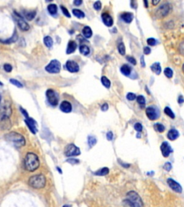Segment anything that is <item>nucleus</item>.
<instances>
[{
  "label": "nucleus",
  "instance_id": "1",
  "mask_svg": "<svg viewBox=\"0 0 184 207\" xmlns=\"http://www.w3.org/2000/svg\"><path fill=\"white\" fill-rule=\"evenodd\" d=\"M24 166L26 170L30 172L36 170L40 166V161L37 155L33 152L27 153L24 161Z\"/></svg>",
  "mask_w": 184,
  "mask_h": 207
},
{
  "label": "nucleus",
  "instance_id": "2",
  "mask_svg": "<svg viewBox=\"0 0 184 207\" xmlns=\"http://www.w3.org/2000/svg\"><path fill=\"white\" fill-rule=\"evenodd\" d=\"M5 139L16 148H21L25 145V139L22 135L15 132H9L5 135Z\"/></svg>",
  "mask_w": 184,
  "mask_h": 207
},
{
  "label": "nucleus",
  "instance_id": "3",
  "mask_svg": "<svg viewBox=\"0 0 184 207\" xmlns=\"http://www.w3.org/2000/svg\"><path fill=\"white\" fill-rule=\"evenodd\" d=\"M28 183L33 189H40L46 186V178L42 174L35 175V176L30 177L29 181H28Z\"/></svg>",
  "mask_w": 184,
  "mask_h": 207
},
{
  "label": "nucleus",
  "instance_id": "4",
  "mask_svg": "<svg viewBox=\"0 0 184 207\" xmlns=\"http://www.w3.org/2000/svg\"><path fill=\"white\" fill-rule=\"evenodd\" d=\"M127 199L132 203L135 207H142L143 204L141 198L135 191H129L127 194Z\"/></svg>",
  "mask_w": 184,
  "mask_h": 207
},
{
  "label": "nucleus",
  "instance_id": "5",
  "mask_svg": "<svg viewBox=\"0 0 184 207\" xmlns=\"http://www.w3.org/2000/svg\"><path fill=\"white\" fill-rule=\"evenodd\" d=\"M81 154L79 148L74 144H69L65 148V155L67 157H74L78 156Z\"/></svg>",
  "mask_w": 184,
  "mask_h": 207
},
{
  "label": "nucleus",
  "instance_id": "6",
  "mask_svg": "<svg viewBox=\"0 0 184 207\" xmlns=\"http://www.w3.org/2000/svg\"><path fill=\"white\" fill-rule=\"evenodd\" d=\"M61 63L57 60H52L46 67V71L50 73H58L61 71Z\"/></svg>",
  "mask_w": 184,
  "mask_h": 207
},
{
  "label": "nucleus",
  "instance_id": "7",
  "mask_svg": "<svg viewBox=\"0 0 184 207\" xmlns=\"http://www.w3.org/2000/svg\"><path fill=\"white\" fill-rule=\"evenodd\" d=\"M170 7L168 4H165V5H161L160 7H158L156 12H155V17L157 19L165 18V17L168 15V13L170 12Z\"/></svg>",
  "mask_w": 184,
  "mask_h": 207
},
{
  "label": "nucleus",
  "instance_id": "8",
  "mask_svg": "<svg viewBox=\"0 0 184 207\" xmlns=\"http://www.w3.org/2000/svg\"><path fill=\"white\" fill-rule=\"evenodd\" d=\"M46 97L48 102L52 106H56L59 104V97L54 90L48 89L46 91Z\"/></svg>",
  "mask_w": 184,
  "mask_h": 207
},
{
  "label": "nucleus",
  "instance_id": "9",
  "mask_svg": "<svg viewBox=\"0 0 184 207\" xmlns=\"http://www.w3.org/2000/svg\"><path fill=\"white\" fill-rule=\"evenodd\" d=\"M167 183H168L169 187H170L173 191L176 192V193H182V191H183V189H182L181 186L180 185L177 181H176V180L173 179V178H168V179L167 180Z\"/></svg>",
  "mask_w": 184,
  "mask_h": 207
},
{
  "label": "nucleus",
  "instance_id": "10",
  "mask_svg": "<svg viewBox=\"0 0 184 207\" xmlns=\"http://www.w3.org/2000/svg\"><path fill=\"white\" fill-rule=\"evenodd\" d=\"M25 121V123L27 124L28 128L30 129V130L33 134H35L37 131V122H35V120H34L33 118L28 117L26 118Z\"/></svg>",
  "mask_w": 184,
  "mask_h": 207
},
{
  "label": "nucleus",
  "instance_id": "11",
  "mask_svg": "<svg viewBox=\"0 0 184 207\" xmlns=\"http://www.w3.org/2000/svg\"><path fill=\"white\" fill-rule=\"evenodd\" d=\"M12 107H11L10 104L5 103L2 105V107L1 114H0V116H7V117H9L11 114H12Z\"/></svg>",
  "mask_w": 184,
  "mask_h": 207
},
{
  "label": "nucleus",
  "instance_id": "12",
  "mask_svg": "<svg viewBox=\"0 0 184 207\" xmlns=\"http://www.w3.org/2000/svg\"><path fill=\"white\" fill-rule=\"evenodd\" d=\"M67 70L71 73H76L79 71V65L74 61H68L65 63Z\"/></svg>",
  "mask_w": 184,
  "mask_h": 207
},
{
  "label": "nucleus",
  "instance_id": "13",
  "mask_svg": "<svg viewBox=\"0 0 184 207\" xmlns=\"http://www.w3.org/2000/svg\"><path fill=\"white\" fill-rule=\"evenodd\" d=\"M160 150L162 152L163 157L168 158L172 152V148L167 142H163L160 146Z\"/></svg>",
  "mask_w": 184,
  "mask_h": 207
},
{
  "label": "nucleus",
  "instance_id": "14",
  "mask_svg": "<svg viewBox=\"0 0 184 207\" xmlns=\"http://www.w3.org/2000/svg\"><path fill=\"white\" fill-rule=\"evenodd\" d=\"M146 114H147V116L149 118V119L151 120H155L157 118V112L156 110L153 107H149L146 109Z\"/></svg>",
  "mask_w": 184,
  "mask_h": 207
},
{
  "label": "nucleus",
  "instance_id": "15",
  "mask_svg": "<svg viewBox=\"0 0 184 207\" xmlns=\"http://www.w3.org/2000/svg\"><path fill=\"white\" fill-rule=\"evenodd\" d=\"M0 125L2 129H9L11 127V122L9 117L0 116Z\"/></svg>",
  "mask_w": 184,
  "mask_h": 207
},
{
  "label": "nucleus",
  "instance_id": "16",
  "mask_svg": "<svg viewBox=\"0 0 184 207\" xmlns=\"http://www.w3.org/2000/svg\"><path fill=\"white\" fill-rule=\"evenodd\" d=\"M101 18H102L103 22H104L105 25H106L107 27L112 26V24H113V19L108 13H103L101 14Z\"/></svg>",
  "mask_w": 184,
  "mask_h": 207
},
{
  "label": "nucleus",
  "instance_id": "17",
  "mask_svg": "<svg viewBox=\"0 0 184 207\" xmlns=\"http://www.w3.org/2000/svg\"><path fill=\"white\" fill-rule=\"evenodd\" d=\"M60 110L65 113H69L72 110V106L69 101H63L60 105Z\"/></svg>",
  "mask_w": 184,
  "mask_h": 207
},
{
  "label": "nucleus",
  "instance_id": "18",
  "mask_svg": "<svg viewBox=\"0 0 184 207\" xmlns=\"http://www.w3.org/2000/svg\"><path fill=\"white\" fill-rule=\"evenodd\" d=\"M17 24L19 27L23 31H27L30 29V25L26 22L23 19H22L21 17H18L17 18Z\"/></svg>",
  "mask_w": 184,
  "mask_h": 207
},
{
  "label": "nucleus",
  "instance_id": "19",
  "mask_svg": "<svg viewBox=\"0 0 184 207\" xmlns=\"http://www.w3.org/2000/svg\"><path fill=\"white\" fill-rule=\"evenodd\" d=\"M76 48H77V44L75 41H73V40L69 41L68 44V47H67L66 53L67 54L73 53L76 50Z\"/></svg>",
  "mask_w": 184,
  "mask_h": 207
},
{
  "label": "nucleus",
  "instance_id": "20",
  "mask_svg": "<svg viewBox=\"0 0 184 207\" xmlns=\"http://www.w3.org/2000/svg\"><path fill=\"white\" fill-rule=\"evenodd\" d=\"M179 137V132L178 130H176L175 129H171L170 130H169L168 133V137L170 140H175L178 137Z\"/></svg>",
  "mask_w": 184,
  "mask_h": 207
},
{
  "label": "nucleus",
  "instance_id": "21",
  "mask_svg": "<svg viewBox=\"0 0 184 207\" xmlns=\"http://www.w3.org/2000/svg\"><path fill=\"white\" fill-rule=\"evenodd\" d=\"M121 17H122V19L125 22H127V23H130V22L132 21L133 18H134V16H133V14H132V13H129V12L123 13Z\"/></svg>",
  "mask_w": 184,
  "mask_h": 207
},
{
  "label": "nucleus",
  "instance_id": "22",
  "mask_svg": "<svg viewBox=\"0 0 184 207\" xmlns=\"http://www.w3.org/2000/svg\"><path fill=\"white\" fill-rule=\"evenodd\" d=\"M82 33L86 38H90L92 36V30L91 27H88V26L84 27V29L82 30Z\"/></svg>",
  "mask_w": 184,
  "mask_h": 207
},
{
  "label": "nucleus",
  "instance_id": "23",
  "mask_svg": "<svg viewBox=\"0 0 184 207\" xmlns=\"http://www.w3.org/2000/svg\"><path fill=\"white\" fill-rule=\"evenodd\" d=\"M151 70L153 71L155 74L160 75L161 73V67L159 63H155L151 65Z\"/></svg>",
  "mask_w": 184,
  "mask_h": 207
},
{
  "label": "nucleus",
  "instance_id": "24",
  "mask_svg": "<svg viewBox=\"0 0 184 207\" xmlns=\"http://www.w3.org/2000/svg\"><path fill=\"white\" fill-rule=\"evenodd\" d=\"M109 173V169L108 167H102V168L100 169V170H97V172L95 173V175H97V176H106V175H107Z\"/></svg>",
  "mask_w": 184,
  "mask_h": 207
},
{
  "label": "nucleus",
  "instance_id": "25",
  "mask_svg": "<svg viewBox=\"0 0 184 207\" xmlns=\"http://www.w3.org/2000/svg\"><path fill=\"white\" fill-rule=\"evenodd\" d=\"M80 53L84 56H88L90 53V49L86 45H81L79 48Z\"/></svg>",
  "mask_w": 184,
  "mask_h": 207
},
{
  "label": "nucleus",
  "instance_id": "26",
  "mask_svg": "<svg viewBox=\"0 0 184 207\" xmlns=\"http://www.w3.org/2000/svg\"><path fill=\"white\" fill-rule=\"evenodd\" d=\"M121 72L125 76H129L131 73V68L128 65H123L121 68Z\"/></svg>",
  "mask_w": 184,
  "mask_h": 207
},
{
  "label": "nucleus",
  "instance_id": "27",
  "mask_svg": "<svg viewBox=\"0 0 184 207\" xmlns=\"http://www.w3.org/2000/svg\"><path fill=\"white\" fill-rule=\"evenodd\" d=\"M48 10L50 14H56L57 13L58 7L55 4H50L48 6Z\"/></svg>",
  "mask_w": 184,
  "mask_h": 207
},
{
  "label": "nucleus",
  "instance_id": "28",
  "mask_svg": "<svg viewBox=\"0 0 184 207\" xmlns=\"http://www.w3.org/2000/svg\"><path fill=\"white\" fill-rule=\"evenodd\" d=\"M43 41H44V44L46 45V47H48V48H51L52 45H53V41H52V37L50 36L45 37Z\"/></svg>",
  "mask_w": 184,
  "mask_h": 207
},
{
  "label": "nucleus",
  "instance_id": "29",
  "mask_svg": "<svg viewBox=\"0 0 184 207\" xmlns=\"http://www.w3.org/2000/svg\"><path fill=\"white\" fill-rule=\"evenodd\" d=\"M35 15H36V12L35 11H30V12H27L25 14V17L29 21L33 20L35 18Z\"/></svg>",
  "mask_w": 184,
  "mask_h": 207
},
{
  "label": "nucleus",
  "instance_id": "30",
  "mask_svg": "<svg viewBox=\"0 0 184 207\" xmlns=\"http://www.w3.org/2000/svg\"><path fill=\"white\" fill-rule=\"evenodd\" d=\"M73 14L78 18H84L85 17V14L81 10L77 9H75L73 10Z\"/></svg>",
  "mask_w": 184,
  "mask_h": 207
},
{
  "label": "nucleus",
  "instance_id": "31",
  "mask_svg": "<svg viewBox=\"0 0 184 207\" xmlns=\"http://www.w3.org/2000/svg\"><path fill=\"white\" fill-rule=\"evenodd\" d=\"M101 83H102L103 85H104L106 88H109L110 87V86H111L110 81L109 80L108 78H106V77H105V76H102V77H101Z\"/></svg>",
  "mask_w": 184,
  "mask_h": 207
},
{
  "label": "nucleus",
  "instance_id": "32",
  "mask_svg": "<svg viewBox=\"0 0 184 207\" xmlns=\"http://www.w3.org/2000/svg\"><path fill=\"white\" fill-rule=\"evenodd\" d=\"M137 101H138V103L140 104V106L141 107V108H144L145 106V99L143 96H139L137 98Z\"/></svg>",
  "mask_w": 184,
  "mask_h": 207
},
{
  "label": "nucleus",
  "instance_id": "33",
  "mask_svg": "<svg viewBox=\"0 0 184 207\" xmlns=\"http://www.w3.org/2000/svg\"><path fill=\"white\" fill-rule=\"evenodd\" d=\"M164 112H165V114H166V115L170 116V117L172 118V119H174V118H175L174 113L173 112V111L170 110V108H169V107H166V108L164 109Z\"/></svg>",
  "mask_w": 184,
  "mask_h": 207
},
{
  "label": "nucleus",
  "instance_id": "34",
  "mask_svg": "<svg viewBox=\"0 0 184 207\" xmlns=\"http://www.w3.org/2000/svg\"><path fill=\"white\" fill-rule=\"evenodd\" d=\"M154 127H155V130L159 132H160V133H162L165 131V127L162 125V124H160V123L155 124Z\"/></svg>",
  "mask_w": 184,
  "mask_h": 207
},
{
  "label": "nucleus",
  "instance_id": "35",
  "mask_svg": "<svg viewBox=\"0 0 184 207\" xmlns=\"http://www.w3.org/2000/svg\"><path fill=\"white\" fill-rule=\"evenodd\" d=\"M164 74L166 75V76L168 77V78H171L173 77V72L171 68H166L164 70Z\"/></svg>",
  "mask_w": 184,
  "mask_h": 207
},
{
  "label": "nucleus",
  "instance_id": "36",
  "mask_svg": "<svg viewBox=\"0 0 184 207\" xmlns=\"http://www.w3.org/2000/svg\"><path fill=\"white\" fill-rule=\"evenodd\" d=\"M118 50L119 53L122 56H124L125 54V46L123 43H120L118 46Z\"/></svg>",
  "mask_w": 184,
  "mask_h": 207
},
{
  "label": "nucleus",
  "instance_id": "37",
  "mask_svg": "<svg viewBox=\"0 0 184 207\" xmlns=\"http://www.w3.org/2000/svg\"><path fill=\"white\" fill-rule=\"evenodd\" d=\"M88 142H89V146L91 148V147L94 146L96 143H97V140H96V138L94 137L89 136V137H88Z\"/></svg>",
  "mask_w": 184,
  "mask_h": 207
},
{
  "label": "nucleus",
  "instance_id": "38",
  "mask_svg": "<svg viewBox=\"0 0 184 207\" xmlns=\"http://www.w3.org/2000/svg\"><path fill=\"white\" fill-rule=\"evenodd\" d=\"M17 38H18L17 35L16 33H14V35H13L12 37H11V38L8 39V40H7L6 41H2V42L5 43H8V44H9V43H12L15 42L16 40H17Z\"/></svg>",
  "mask_w": 184,
  "mask_h": 207
},
{
  "label": "nucleus",
  "instance_id": "39",
  "mask_svg": "<svg viewBox=\"0 0 184 207\" xmlns=\"http://www.w3.org/2000/svg\"><path fill=\"white\" fill-rule=\"evenodd\" d=\"M9 81H10L11 84H13V85L17 86V87H19V88L23 87V85H22V84H21V83H20V82L19 81H17V80L13 79V78H12V79L9 80Z\"/></svg>",
  "mask_w": 184,
  "mask_h": 207
},
{
  "label": "nucleus",
  "instance_id": "40",
  "mask_svg": "<svg viewBox=\"0 0 184 207\" xmlns=\"http://www.w3.org/2000/svg\"><path fill=\"white\" fill-rule=\"evenodd\" d=\"M147 43L148 44L151 46H154L157 44V41L155 38H148Z\"/></svg>",
  "mask_w": 184,
  "mask_h": 207
},
{
  "label": "nucleus",
  "instance_id": "41",
  "mask_svg": "<svg viewBox=\"0 0 184 207\" xmlns=\"http://www.w3.org/2000/svg\"><path fill=\"white\" fill-rule=\"evenodd\" d=\"M4 69H5V71H6V72H11L12 70V65H10V64H9V63H6V64H5L4 65Z\"/></svg>",
  "mask_w": 184,
  "mask_h": 207
},
{
  "label": "nucleus",
  "instance_id": "42",
  "mask_svg": "<svg viewBox=\"0 0 184 207\" xmlns=\"http://www.w3.org/2000/svg\"><path fill=\"white\" fill-rule=\"evenodd\" d=\"M127 99L129 101H133L136 99V95L133 93H128L127 95Z\"/></svg>",
  "mask_w": 184,
  "mask_h": 207
},
{
  "label": "nucleus",
  "instance_id": "43",
  "mask_svg": "<svg viewBox=\"0 0 184 207\" xmlns=\"http://www.w3.org/2000/svg\"><path fill=\"white\" fill-rule=\"evenodd\" d=\"M94 8L96 10H97V11L100 10L101 8V2H99V1L96 2L94 3Z\"/></svg>",
  "mask_w": 184,
  "mask_h": 207
},
{
  "label": "nucleus",
  "instance_id": "44",
  "mask_svg": "<svg viewBox=\"0 0 184 207\" xmlns=\"http://www.w3.org/2000/svg\"><path fill=\"white\" fill-rule=\"evenodd\" d=\"M163 168L165 169V170H167V171H170L172 169V164L170 163H165L164 166H163Z\"/></svg>",
  "mask_w": 184,
  "mask_h": 207
},
{
  "label": "nucleus",
  "instance_id": "45",
  "mask_svg": "<svg viewBox=\"0 0 184 207\" xmlns=\"http://www.w3.org/2000/svg\"><path fill=\"white\" fill-rule=\"evenodd\" d=\"M61 8L62 9V11H63V14H65V16L67 17V18H71V14H70V13H69L68 12V10L65 8V7H64L63 6H61Z\"/></svg>",
  "mask_w": 184,
  "mask_h": 207
},
{
  "label": "nucleus",
  "instance_id": "46",
  "mask_svg": "<svg viewBox=\"0 0 184 207\" xmlns=\"http://www.w3.org/2000/svg\"><path fill=\"white\" fill-rule=\"evenodd\" d=\"M123 204H125V206L126 207H135L132 203L131 202V201H129L127 199L123 201Z\"/></svg>",
  "mask_w": 184,
  "mask_h": 207
},
{
  "label": "nucleus",
  "instance_id": "47",
  "mask_svg": "<svg viewBox=\"0 0 184 207\" xmlns=\"http://www.w3.org/2000/svg\"><path fill=\"white\" fill-rule=\"evenodd\" d=\"M179 52L182 56H184V40L183 41V42H181V44H180Z\"/></svg>",
  "mask_w": 184,
  "mask_h": 207
},
{
  "label": "nucleus",
  "instance_id": "48",
  "mask_svg": "<svg viewBox=\"0 0 184 207\" xmlns=\"http://www.w3.org/2000/svg\"><path fill=\"white\" fill-rule=\"evenodd\" d=\"M127 60L129 62V63L133 64V65H136V64H137L136 60H135L133 57H131V56H127Z\"/></svg>",
  "mask_w": 184,
  "mask_h": 207
},
{
  "label": "nucleus",
  "instance_id": "49",
  "mask_svg": "<svg viewBox=\"0 0 184 207\" xmlns=\"http://www.w3.org/2000/svg\"><path fill=\"white\" fill-rule=\"evenodd\" d=\"M135 130H137L138 132H142V126L140 123H136L135 125Z\"/></svg>",
  "mask_w": 184,
  "mask_h": 207
},
{
  "label": "nucleus",
  "instance_id": "50",
  "mask_svg": "<svg viewBox=\"0 0 184 207\" xmlns=\"http://www.w3.org/2000/svg\"><path fill=\"white\" fill-rule=\"evenodd\" d=\"M68 163H71V164L72 165H74V164H77V163H79V161L78 160H76V159H68L67 161Z\"/></svg>",
  "mask_w": 184,
  "mask_h": 207
},
{
  "label": "nucleus",
  "instance_id": "51",
  "mask_svg": "<svg viewBox=\"0 0 184 207\" xmlns=\"http://www.w3.org/2000/svg\"><path fill=\"white\" fill-rule=\"evenodd\" d=\"M106 138L109 141L112 140V139H113V133L112 132H109L106 133Z\"/></svg>",
  "mask_w": 184,
  "mask_h": 207
},
{
  "label": "nucleus",
  "instance_id": "52",
  "mask_svg": "<svg viewBox=\"0 0 184 207\" xmlns=\"http://www.w3.org/2000/svg\"><path fill=\"white\" fill-rule=\"evenodd\" d=\"M151 49L149 48V47H145V48H144V53L145 54V55H148V54L151 53Z\"/></svg>",
  "mask_w": 184,
  "mask_h": 207
},
{
  "label": "nucleus",
  "instance_id": "53",
  "mask_svg": "<svg viewBox=\"0 0 184 207\" xmlns=\"http://www.w3.org/2000/svg\"><path fill=\"white\" fill-rule=\"evenodd\" d=\"M20 111H21V112L23 114V115L25 116V118H28L29 117V116H28V114H27V112H26L25 109H23V108H22V107H20Z\"/></svg>",
  "mask_w": 184,
  "mask_h": 207
},
{
  "label": "nucleus",
  "instance_id": "54",
  "mask_svg": "<svg viewBox=\"0 0 184 207\" xmlns=\"http://www.w3.org/2000/svg\"><path fill=\"white\" fill-rule=\"evenodd\" d=\"M108 108H109V106L106 103H104V104L101 106V110L102 111H106L108 110Z\"/></svg>",
  "mask_w": 184,
  "mask_h": 207
},
{
  "label": "nucleus",
  "instance_id": "55",
  "mask_svg": "<svg viewBox=\"0 0 184 207\" xmlns=\"http://www.w3.org/2000/svg\"><path fill=\"white\" fill-rule=\"evenodd\" d=\"M74 5H76V6H79L82 4V1L81 0H76V1H74Z\"/></svg>",
  "mask_w": 184,
  "mask_h": 207
},
{
  "label": "nucleus",
  "instance_id": "56",
  "mask_svg": "<svg viewBox=\"0 0 184 207\" xmlns=\"http://www.w3.org/2000/svg\"><path fill=\"white\" fill-rule=\"evenodd\" d=\"M184 102V99L183 97L182 96H180L179 98H178V103L179 104H183Z\"/></svg>",
  "mask_w": 184,
  "mask_h": 207
},
{
  "label": "nucleus",
  "instance_id": "57",
  "mask_svg": "<svg viewBox=\"0 0 184 207\" xmlns=\"http://www.w3.org/2000/svg\"><path fill=\"white\" fill-rule=\"evenodd\" d=\"M140 63H141V65H142V67H144V56H142L141 57V60H140Z\"/></svg>",
  "mask_w": 184,
  "mask_h": 207
},
{
  "label": "nucleus",
  "instance_id": "58",
  "mask_svg": "<svg viewBox=\"0 0 184 207\" xmlns=\"http://www.w3.org/2000/svg\"><path fill=\"white\" fill-rule=\"evenodd\" d=\"M119 163H120V164H121L123 167H129V166H130V165H129V164H126V163H121V162H120V161H119Z\"/></svg>",
  "mask_w": 184,
  "mask_h": 207
},
{
  "label": "nucleus",
  "instance_id": "59",
  "mask_svg": "<svg viewBox=\"0 0 184 207\" xmlns=\"http://www.w3.org/2000/svg\"><path fill=\"white\" fill-rule=\"evenodd\" d=\"M160 2V1L159 0H157V1H153L152 2V3H153V5H155V6H156V5H157Z\"/></svg>",
  "mask_w": 184,
  "mask_h": 207
},
{
  "label": "nucleus",
  "instance_id": "60",
  "mask_svg": "<svg viewBox=\"0 0 184 207\" xmlns=\"http://www.w3.org/2000/svg\"><path fill=\"white\" fill-rule=\"evenodd\" d=\"M144 5H145V7H148V2H146V1H144Z\"/></svg>",
  "mask_w": 184,
  "mask_h": 207
},
{
  "label": "nucleus",
  "instance_id": "61",
  "mask_svg": "<svg viewBox=\"0 0 184 207\" xmlns=\"http://www.w3.org/2000/svg\"><path fill=\"white\" fill-rule=\"evenodd\" d=\"M63 207H71V206H70V205H64Z\"/></svg>",
  "mask_w": 184,
  "mask_h": 207
},
{
  "label": "nucleus",
  "instance_id": "62",
  "mask_svg": "<svg viewBox=\"0 0 184 207\" xmlns=\"http://www.w3.org/2000/svg\"><path fill=\"white\" fill-rule=\"evenodd\" d=\"M182 70H183V72L184 73V64L183 65V67H182Z\"/></svg>",
  "mask_w": 184,
  "mask_h": 207
},
{
  "label": "nucleus",
  "instance_id": "63",
  "mask_svg": "<svg viewBox=\"0 0 184 207\" xmlns=\"http://www.w3.org/2000/svg\"><path fill=\"white\" fill-rule=\"evenodd\" d=\"M0 86H3V84L2 82H0Z\"/></svg>",
  "mask_w": 184,
  "mask_h": 207
},
{
  "label": "nucleus",
  "instance_id": "64",
  "mask_svg": "<svg viewBox=\"0 0 184 207\" xmlns=\"http://www.w3.org/2000/svg\"><path fill=\"white\" fill-rule=\"evenodd\" d=\"M0 101H1V96H0Z\"/></svg>",
  "mask_w": 184,
  "mask_h": 207
}]
</instances>
